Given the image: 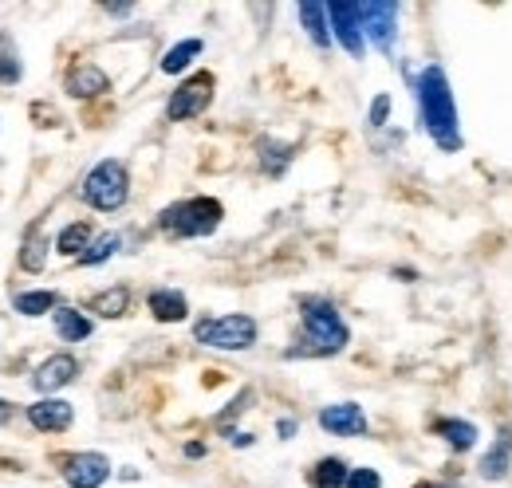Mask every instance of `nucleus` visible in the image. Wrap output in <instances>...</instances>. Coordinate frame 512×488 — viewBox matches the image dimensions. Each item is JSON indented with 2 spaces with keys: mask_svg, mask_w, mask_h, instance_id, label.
Here are the masks:
<instances>
[{
  "mask_svg": "<svg viewBox=\"0 0 512 488\" xmlns=\"http://www.w3.org/2000/svg\"><path fill=\"white\" fill-rule=\"evenodd\" d=\"M414 99H418V119L422 130L446 150L457 154L461 150V122H457V103H453V87L442 63H426L414 79Z\"/></svg>",
  "mask_w": 512,
  "mask_h": 488,
  "instance_id": "obj_1",
  "label": "nucleus"
},
{
  "mask_svg": "<svg viewBox=\"0 0 512 488\" xmlns=\"http://www.w3.org/2000/svg\"><path fill=\"white\" fill-rule=\"evenodd\" d=\"M300 323H304V335H300L296 347L284 351L288 359H327V355L347 351V343H351L347 319L339 315V307L327 296H304L300 300Z\"/></svg>",
  "mask_w": 512,
  "mask_h": 488,
  "instance_id": "obj_2",
  "label": "nucleus"
},
{
  "mask_svg": "<svg viewBox=\"0 0 512 488\" xmlns=\"http://www.w3.org/2000/svg\"><path fill=\"white\" fill-rule=\"evenodd\" d=\"M221 221H225V205L217 197H186L158 213V233L174 241H197V237H213Z\"/></svg>",
  "mask_w": 512,
  "mask_h": 488,
  "instance_id": "obj_3",
  "label": "nucleus"
},
{
  "mask_svg": "<svg viewBox=\"0 0 512 488\" xmlns=\"http://www.w3.org/2000/svg\"><path fill=\"white\" fill-rule=\"evenodd\" d=\"M79 197H83L91 209H99V213H119L130 201L127 162H119V158L95 162V166L83 174V182H79Z\"/></svg>",
  "mask_w": 512,
  "mask_h": 488,
  "instance_id": "obj_4",
  "label": "nucleus"
},
{
  "mask_svg": "<svg viewBox=\"0 0 512 488\" xmlns=\"http://www.w3.org/2000/svg\"><path fill=\"white\" fill-rule=\"evenodd\" d=\"M193 339L209 351H249L256 347V319L245 311L233 315H201L193 323Z\"/></svg>",
  "mask_w": 512,
  "mask_h": 488,
  "instance_id": "obj_5",
  "label": "nucleus"
},
{
  "mask_svg": "<svg viewBox=\"0 0 512 488\" xmlns=\"http://www.w3.org/2000/svg\"><path fill=\"white\" fill-rule=\"evenodd\" d=\"M213 87H217L213 71H197L186 83H178V91H174L170 103H166V119L190 122V119H197V115H205L209 103H213Z\"/></svg>",
  "mask_w": 512,
  "mask_h": 488,
  "instance_id": "obj_6",
  "label": "nucleus"
},
{
  "mask_svg": "<svg viewBox=\"0 0 512 488\" xmlns=\"http://www.w3.org/2000/svg\"><path fill=\"white\" fill-rule=\"evenodd\" d=\"M327 20H331V36L343 44L347 56L363 60L367 52V32H363V4H347V0H335L327 4Z\"/></svg>",
  "mask_w": 512,
  "mask_h": 488,
  "instance_id": "obj_7",
  "label": "nucleus"
},
{
  "mask_svg": "<svg viewBox=\"0 0 512 488\" xmlns=\"http://www.w3.org/2000/svg\"><path fill=\"white\" fill-rule=\"evenodd\" d=\"M398 16H402V8L394 0H367L363 4V32L386 56L394 52V40H398Z\"/></svg>",
  "mask_w": 512,
  "mask_h": 488,
  "instance_id": "obj_8",
  "label": "nucleus"
},
{
  "mask_svg": "<svg viewBox=\"0 0 512 488\" xmlns=\"http://www.w3.org/2000/svg\"><path fill=\"white\" fill-rule=\"evenodd\" d=\"M64 481L67 488H103L111 481V461L95 449L71 453V457H64Z\"/></svg>",
  "mask_w": 512,
  "mask_h": 488,
  "instance_id": "obj_9",
  "label": "nucleus"
},
{
  "mask_svg": "<svg viewBox=\"0 0 512 488\" xmlns=\"http://www.w3.org/2000/svg\"><path fill=\"white\" fill-rule=\"evenodd\" d=\"M79 378V363H75V355H52V359H44V363L32 370V390L40 394V398H52L56 390H64Z\"/></svg>",
  "mask_w": 512,
  "mask_h": 488,
  "instance_id": "obj_10",
  "label": "nucleus"
},
{
  "mask_svg": "<svg viewBox=\"0 0 512 488\" xmlns=\"http://www.w3.org/2000/svg\"><path fill=\"white\" fill-rule=\"evenodd\" d=\"M320 429L335 433V437H363L371 422H367V410L359 402H335V406H323L320 410Z\"/></svg>",
  "mask_w": 512,
  "mask_h": 488,
  "instance_id": "obj_11",
  "label": "nucleus"
},
{
  "mask_svg": "<svg viewBox=\"0 0 512 488\" xmlns=\"http://www.w3.org/2000/svg\"><path fill=\"white\" fill-rule=\"evenodd\" d=\"M64 87L71 99H99L111 91V75L99 63H75V67H67Z\"/></svg>",
  "mask_w": 512,
  "mask_h": 488,
  "instance_id": "obj_12",
  "label": "nucleus"
},
{
  "mask_svg": "<svg viewBox=\"0 0 512 488\" xmlns=\"http://www.w3.org/2000/svg\"><path fill=\"white\" fill-rule=\"evenodd\" d=\"M28 422L40 433H67L75 422V406L67 398H40L28 406Z\"/></svg>",
  "mask_w": 512,
  "mask_h": 488,
  "instance_id": "obj_13",
  "label": "nucleus"
},
{
  "mask_svg": "<svg viewBox=\"0 0 512 488\" xmlns=\"http://www.w3.org/2000/svg\"><path fill=\"white\" fill-rule=\"evenodd\" d=\"M146 307H150V315H154L158 323H186V319H190V300H186V292H178V288H154V292L146 296Z\"/></svg>",
  "mask_w": 512,
  "mask_h": 488,
  "instance_id": "obj_14",
  "label": "nucleus"
},
{
  "mask_svg": "<svg viewBox=\"0 0 512 488\" xmlns=\"http://www.w3.org/2000/svg\"><path fill=\"white\" fill-rule=\"evenodd\" d=\"M512 469V426H501L493 437V449L481 457V477L485 481H505Z\"/></svg>",
  "mask_w": 512,
  "mask_h": 488,
  "instance_id": "obj_15",
  "label": "nucleus"
},
{
  "mask_svg": "<svg viewBox=\"0 0 512 488\" xmlns=\"http://www.w3.org/2000/svg\"><path fill=\"white\" fill-rule=\"evenodd\" d=\"M52 323H56V335H60L64 343H83V339H91V331H95V319H91L87 311L64 307V304L52 311Z\"/></svg>",
  "mask_w": 512,
  "mask_h": 488,
  "instance_id": "obj_16",
  "label": "nucleus"
},
{
  "mask_svg": "<svg viewBox=\"0 0 512 488\" xmlns=\"http://www.w3.org/2000/svg\"><path fill=\"white\" fill-rule=\"evenodd\" d=\"M48 252H52L48 233H44L40 225H32V229L24 233V241H20V256H16V260H20V268H24V272H32V276H36V272H44V268H48Z\"/></svg>",
  "mask_w": 512,
  "mask_h": 488,
  "instance_id": "obj_17",
  "label": "nucleus"
},
{
  "mask_svg": "<svg viewBox=\"0 0 512 488\" xmlns=\"http://www.w3.org/2000/svg\"><path fill=\"white\" fill-rule=\"evenodd\" d=\"M300 24H304V32H308V40L320 48V52H327L331 48V20H327V4H320V0H308V4H300Z\"/></svg>",
  "mask_w": 512,
  "mask_h": 488,
  "instance_id": "obj_18",
  "label": "nucleus"
},
{
  "mask_svg": "<svg viewBox=\"0 0 512 488\" xmlns=\"http://www.w3.org/2000/svg\"><path fill=\"white\" fill-rule=\"evenodd\" d=\"M434 433L446 441L453 453H469V449H477V441H481V433L473 422H461V418H438L434 422Z\"/></svg>",
  "mask_w": 512,
  "mask_h": 488,
  "instance_id": "obj_19",
  "label": "nucleus"
},
{
  "mask_svg": "<svg viewBox=\"0 0 512 488\" xmlns=\"http://www.w3.org/2000/svg\"><path fill=\"white\" fill-rule=\"evenodd\" d=\"M12 307H16L20 315H28V319H40V315H52V311L60 307V296L48 292V288H32V292H16V296H12Z\"/></svg>",
  "mask_w": 512,
  "mask_h": 488,
  "instance_id": "obj_20",
  "label": "nucleus"
},
{
  "mask_svg": "<svg viewBox=\"0 0 512 488\" xmlns=\"http://www.w3.org/2000/svg\"><path fill=\"white\" fill-rule=\"evenodd\" d=\"M91 241H95L91 225H87V221H71V225L60 229V237H56V252H60V256H71V260H79V256L91 248Z\"/></svg>",
  "mask_w": 512,
  "mask_h": 488,
  "instance_id": "obj_21",
  "label": "nucleus"
},
{
  "mask_svg": "<svg viewBox=\"0 0 512 488\" xmlns=\"http://www.w3.org/2000/svg\"><path fill=\"white\" fill-rule=\"evenodd\" d=\"M87 311H95L99 319H123L130 311V288L123 284H115V288H107V292H99V296H91V304Z\"/></svg>",
  "mask_w": 512,
  "mask_h": 488,
  "instance_id": "obj_22",
  "label": "nucleus"
},
{
  "mask_svg": "<svg viewBox=\"0 0 512 488\" xmlns=\"http://www.w3.org/2000/svg\"><path fill=\"white\" fill-rule=\"evenodd\" d=\"M201 52H205V40H197V36H190V40H178V44H174V48L162 56V63H158V67H162L166 75H182V71H190V63L197 60Z\"/></svg>",
  "mask_w": 512,
  "mask_h": 488,
  "instance_id": "obj_23",
  "label": "nucleus"
},
{
  "mask_svg": "<svg viewBox=\"0 0 512 488\" xmlns=\"http://www.w3.org/2000/svg\"><path fill=\"white\" fill-rule=\"evenodd\" d=\"M347 477H351V469L343 457H323V461H316L308 481H312V488H347Z\"/></svg>",
  "mask_w": 512,
  "mask_h": 488,
  "instance_id": "obj_24",
  "label": "nucleus"
},
{
  "mask_svg": "<svg viewBox=\"0 0 512 488\" xmlns=\"http://www.w3.org/2000/svg\"><path fill=\"white\" fill-rule=\"evenodd\" d=\"M119 248H123V237H119V233H99V237L91 241V248L79 256V264H83V268H95V264L111 260Z\"/></svg>",
  "mask_w": 512,
  "mask_h": 488,
  "instance_id": "obj_25",
  "label": "nucleus"
},
{
  "mask_svg": "<svg viewBox=\"0 0 512 488\" xmlns=\"http://www.w3.org/2000/svg\"><path fill=\"white\" fill-rule=\"evenodd\" d=\"M288 162H292V146H280V142H260V166L272 174V178H280L284 170H288Z\"/></svg>",
  "mask_w": 512,
  "mask_h": 488,
  "instance_id": "obj_26",
  "label": "nucleus"
},
{
  "mask_svg": "<svg viewBox=\"0 0 512 488\" xmlns=\"http://www.w3.org/2000/svg\"><path fill=\"white\" fill-rule=\"evenodd\" d=\"M20 75H24V63L16 56L12 40L0 36V83H20Z\"/></svg>",
  "mask_w": 512,
  "mask_h": 488,
  "instance_id": "obj_27",
  "label": "nucleus"
},
{
  "mask_svg": "<svg viewBox=\"0 0 512 488\" xmlns=\"http://www.w3.org/2000/svg\"><path fill=\"white\" fill-rule=\"evenodd\" d=\"M249 402H253V390H241V394H237V398H233V402H229V410H225V414H217V418H213V426L221 429V433H229V422H233V418H241V414H245V410H249Z\"/></svg>",
  "mask_w": 512,
  "mask_h": 488,
  "instance_id": "obj_28",
  "label": "nucleus"
},
{
  "mask_svg": "<svg viewBox=\"0 0 512 488\" xmlns=\"http://www.w3.org/2000/svg\"><path fill=\"white\" fill-rule=\"evenodd\" d=\"M347 488H383V477H379V469H371V465H359V469H351V477H347Z\"/></svg>",
  "mask_w": 512,
  "mask_h": 488,
  "instance_id": "obj_29",
  "label": "nucleus"
},
{
  "mask_svg": "<svg viewBox=\"0 0 512 488\" xmlns=\"http://www.w3.org/2000/svg\"><path fill=\"white\" fill-rule=\"evenodd\" d=\"M386 119H390V95H375V103H371V111H367V122H371L375 130H383Z\"/></svg>",
  "mask_w": 512,
  "mask_h": 488,
  "instance_id": "obj_30",
  "label": "nucleus"
},
{
  "mask_svg": "<svg viewBox=\"0 0 512 488\" xmlns=\"http://www.w3.org/2000/svg\"><path fill=\"white\" fill-rule=\"evenodd\" d=\"M296 422H292V418H280V422H276V433H280V437H284V441H288V437H296Z\"/></svg>",
  "mask_w": 512,
  "mask_h": 488,
  "instance_id": "obj_31",
  "label": "nucleus"
},
{
  "mask_svg": "<svg viewBox=\"0 0 512 488\" xmlns=\"http://www.w3.org/2000/svg\"><path fill=\"white\" fill-rule=\"evenodd\" d=\"M229 441H233L237 449H249V445H253V433H241V429H233V433H229Z\"/></svg>",
  "mask_w": 512,
  "mask_h": 488,
  "instance_id": "obj_32",
  "label": "nucleus"
},
{
  "mask_svg": "<svg viewBox=\"0 0 512 488\" xmlns=\"http://www.w3.org/2000/svg\"><path fill=\"white\" fill-rule=\"evenodd\" d=\"M12 418H16V406H12L8 398H0V426H8Z\"/></svg>",
  "mask_w": 512,
  "mask_h": 488,
  "instance_id": "obj_33",
  "label": "nucleus"
},
{
  "mask_svg": "<svg viewBox=\"0 0 512 488\" xmlns=\"http://www.w3.org/2000/svg\"><path fill=\"white\" fill-rule=\"evenodd\" d=\"M186 457H190V461L205 457V441H190V445H186Z\"/></svg>",
  "mask_w": 512,
  "mask_h": 488,
  "instance_id": "obj_34",
  "label": "nucleus"
},
{
  "mask_svg": "<svg viewBox=\"0 0 512 488\" xmlns=\"http://www.w3.org/2000/svg\"><path fill=\"white\" fill-rule=\"evenodd\" d=\"M107 12H111V16H130L134 4H107Z\"/></svg>",
  "mask_w": 512,
  "mask_h": 488,
  "instance_id": "obj_35",
  "label": "nucleus"
},
{
  "mask_svg": "<svg viewBox=\"0 0 512 488\" xmlns=\"http://www.w3.org/2000/svg\"><path fill=\"white\" fill-rule=\"evenodd\" d=\"M410 488H442V485H434V481H418V485H410Z\"/></svg>",
  "mask_w": 512,
  "mask_h": 488,
  "instance_id": "obj_36",
  "label": "nucleus"
}]
</instances>
